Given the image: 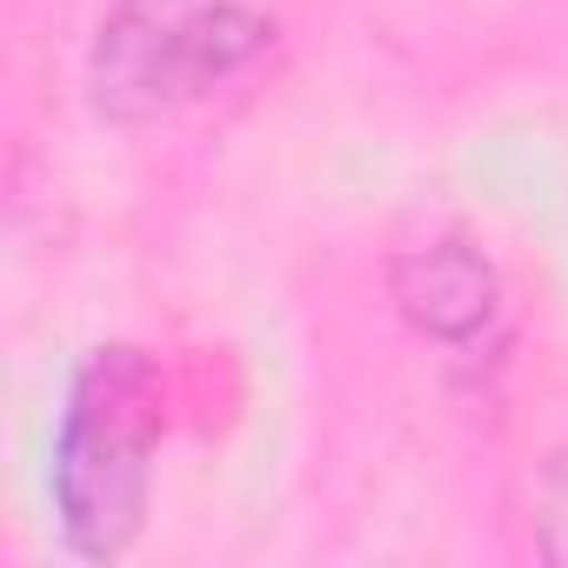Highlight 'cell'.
Here are the masks:
<instances>
[{"instance_id": "277c9868", "label": "cell", "mask_w": 568, "mask_h": 568, "mask_svg": "<svg viewBox=\"0 0 568 568\" xmlns=\"http://www.w3.org/2000/svg\"><path fill=\"white\" fill-rule=\"evenodd\" d=\"M535 528H541V555H548V561H568V455H555V468H548V481H541V515H535Z\"/></svg>"}, {"instance_id": "3957f363", "label": "cell", "mask_w": 568, "mask_h": 568, "mask_svg": "<svg viewBox=\"0 0 568 568\" xmlns=\"http://www.w3.org/2000/svg\"><path fill=\"white\" fill-rule=\"evenodd\" d=\"M388 302L428 342H475L501 308V274L481 247L435 234L388 261Z\"/></svg>"}, {"instance_id": "6da1fadb", "label": "cell", "mask_w": 568, "mask_h": 568, "mask_svg": "<svg viewBox=\"0 0 568 568\" xmlns=\"http://www.w3.org/2000/svg\"><path fill=\"white\" fill-rule=\"evenodd\" d=\"M154 442H161V368L128 342L94 348L68 382L54 435V515L74 555L114 561L134 548L154 488Z\"/></svg>"}, {"instance_id": "7a4b0ae2", "label": "cell", "mask_w": 568, "mask_h": 568, "mask_svg": "<svg viewBox=\"0 0 568 568\" xmlns=\"http://www.w3.org/2000/svg\"><path fill=\"white\" fill-rule=\"evenodd\" d=\"M274 48L261 0H114L88 54V94L108 121L148 128L241 81Z\"/></svg>"}]
</instances>
